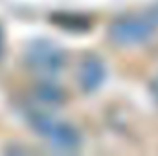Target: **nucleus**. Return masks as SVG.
<instances>
[{
  "mask_svg": "<svg viewBox=\"0 0 158 156\" xmlns=\"http://www.w3.org/2000/svg\"><path fill=\"white\" fill-rule=\"evenodd\" d=\"M37 94H39L40 101H44V103H52V105L61 103L63 97H64L63 90H61L59 86H55V84H40L39 88H37Z\"/></svg>",
  "mask_w": 158,
  "mask_h": 156,
  "instance_id": "nucleus-5",
  "label": "nucleus"
},
{
  "mask_svg": "<svg viewBox=\"0 0 158 156\" xmlns=\"http://www.w3.org/2000/svg\"><path fill=\"white\" fill-rule=\"evenodd\" d=\"M0 42H2V39H0Z\"/></svg>",
  "mask_w": 158,
  "mask_h": 156,
  "instance_id": "nucleus-7",
  "label": "nucleus"
},
{
  "mask_svg": "<svg viewBox=\"0 0 158 156\" xmlns=\"http://www.w3.org/2000/svg\"><path fill=\"white\" fill-rule=\"evenodd\" d=\"M30 123L33 130H37L40 136H44L55 149L76 151L81 143L77 130L61 119H55V117L40 114V112H33L30 114Z\"/></svg>",
  "mask_w": 158,
  "mask_h": 156,
  "instance_id": "nucleus-2",
  "label": "nucleus"
},
{
  "mask_svg": "<svg viewBox=\"0 0 158 156\" xmlns=\"http://www.w3.org/2000/svg\"><path fill=\"white\" fill-rule=\"evenodd\" d=\"M26 61L31 70L39 72L42 76H55L64 66V53L48 40H37L30 44L26 51Z\"/></svg>",
  "mask_w": 158,
  "mask_h": 156,
  "instance_id": "nucleus-3",
  "label": "nucleus"
},
{
  "mask_svg": "<svg viewBox=\"0 0 158 156\" xmlns=\"http://www.w3.org/2000/svg\"><path fill=\"white\" fill-rule=\"evenodd\" d=\"M158 26L153 13L149 15H125L112 22L109 35L119 46H136L149 40Z\"/></svg>",
  "mask_w": 158,
  "mask_h": 156,
  "instance_id": "nucleus-1",
  "label": "nucleus"
},
{
  "mask_svg": "<svg viewBox=\"0 0 158 156\" xmlns=\"http://www.w3.org/2000/svg\"><path fill=\"white\" fill-rule=\"evenodd\" d=\"M151 90H153V94L156 96V99H158V77H155L153 84H151Z\"/></svg>",
  "mask_w": 158,
  "mask_h": 156,
  "instance_id": "nucleus-6",
  "label": "nucleus"
},
{
  "mask_svg": "<svg viewBox=\"0 0 158 156\" xmlns=\"http://www.w3.org/2000/svg\"><path fill=\"white\" fill-rule=\"evenodd\" d=\"M103 77H105L103 63L94 55L85 57L81 66H79V83H81V86L85 90H96L101 84Z\"/></svg>",
  "mask_w": 158,
  "mask_h": 156,
  "instance_id": "nucleus-4",
  "label": "nucleus"
}]
</instances>
